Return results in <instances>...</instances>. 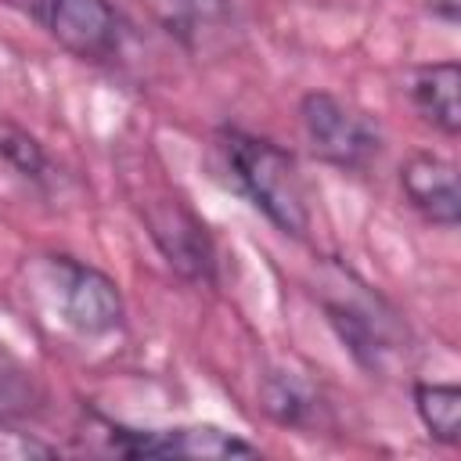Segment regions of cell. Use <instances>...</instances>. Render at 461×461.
<instances>
[{
    "mask_svg": "<svg viewBox=\"0 0 461 461\" xmlns=\"http://www.w3.org/2000/svg\"><path fill=\"white\" fill-rule=\"evenodd\" d=\"M414 411L425 432L447 447L461 439V389L454 382H414Z\"/></svg>",
    "mask_w": 461,
    "mask_h": 461,
    "instance_id": "obj_12",
    "label": "cell"
},
{
    "mask_svg": "<svg viewBox=\"0 0 461 461\" xmlns=\"http://www.w3.org/2000/svg\"><path fill=\"white\" fill-rule=\"evenodd\" d=\"M457 90H461V68H457V61L418 65L411 72V83H407V94H411V104L418 108V115L425 122H432L447 137H457V130H461Z\"/></svg>",
    "mask_w": 461,
    "mask_h": 461,
    "instance_id": "obj_10",
    "label": "cell"
},
{
    "mask_svg": "<svg viewBox=\"0 0 461 461\" xmlns=\"http://www.w3.org/2000/svg\"><path fill=\"white\" fill-rule=\"evenodd\" d=\"M40 403L32 371L0 342V418H22Z\"/></svg>",
    "mask_w": 461,
    "mask_h": 461,
    "instance_id": "obj_14",
    "label": "cell"
},
{
    "mask_svg": "<svg viewBox=\"0 0 461 461\" xmlns=\"http://www.w3.org/2000/svg\"><path fill=\"white\" fill-rule=\"evenodd\" d=\"M418 7H425L429 14H436V18H443V22H457V14H461V0H414Z\"/></svg>",
    "mask_w": 461,
    "mask_h": 461,
    "instance_id": "obj_16",
    "label": "cell"
},
{
    "mask_svg": "<svg viewBox=\"0 0 461 461\" xmlns=\"http://www.w3.org/2000/svg\"><path fill=\"white\" fill-rule=\"evenodd\" d=\"M25 11L83 61H108L122 47V22L108 0H25Z\"/></svg>",
    "mask_w": 461,
    "mask_h": 461,
    "instance_id": "obj_5",
    "label": "cell"
},
{
    "mask_svg": "<svg viewBox=\"0 0 461 461\" xmlns=\"http://www.w3.org/2000/svg\"><path fill=\"white\" fill-rule=\"evenodd\" d=\"M299 126L310 151L342 173H364L382 151V130L375 119L328 90H310L299 101Z\"/></svg>",
    "mask_w": 461,
    "mask_h": 461,
    "instance_id": "obj_2",
    "label": "cell"
},
{
    "mask_svg": "<svg viewBox=\"0 0 461 461\" xmlns=\"http://www.w3.org/2000/svg\"><path fill=\"white\" fill-rule=\"evenodd\" d=\"M40 270L65 328L79 335H112L115 328H122L126 303L119 285L104 270L72 256H47Z\"/></svg>",
    "mask_w": 461,
    "mask_h": 461,
    "instance_id": "obj_3",
    "label": "cell"
},
{
    "mask_svg": "<svg viewBox=\"0 0 461 461\" xmlns=\"http://www.w3.org/2000/svg\"><path fill=\"white\" fill-rule=\"evenodd\" d=\"M400 187L407 202L432 223L439 227H457L461 216V194H457V169L454 162L432 155V151H414L400 166Z\"/></svg>",
    "mask_w": 461,
    "mask_h": 461,
    "instance_id": "obj_9",
    "label": "cell"
},
{
    "mask_svg": "<svg viewBox=\"0 0 461 461\" xmlns=\"http://www.w3.org/2000/svg\"><path fill=\"white\" fill-rule=\"evenodd\" d=\"M263 411L288 429H313L321 421V396L292 371H270L259 385Z\"/></svg>",
    "mask_w": 461,
    "mask_h": 461,
    "instance_id": "obj_11",
    "label": "cell"
},
{
    "mask_svg": "<svg viewBox=\"0 0 461 461\" xmlns=\"http://www.w3.org/2000/svg\"><path fill=\"white\" fill-rule=\"evenodd\" d=\"M104 454L119 457H256L259 450L216 425H173V429H130L90 414Z\"/></svg>",
    "mask_w": 461,
    "mask_h": 461,
    "instance_id": "obj_4",
    "label": "cell"
},
{
    "mask_svg": "<svg viewBox=\"0 0 461 461\" xmlns=\"http://www.w3.org/2000/svg\"><path fill=\"white\" fill-rule=\"evenodd\" d=\"M324 313L335 335L367 371L389 367V360L396 357V335H393V321L378 310V303H371L367 295L324 299Z\"/></svg>",
    "mask_w": 461,
    "mask_h": 461,
    "instance_id": "obj_8",
    "label": "cell"
},
{
    "mask_svg": "<svg viewBox=\"0 0 461 461\" xmlns=\"http://www.w3.org/2000/svg\"><path fill=\"white\" fill-rule=\"evenodd\" d=\"M148 234L166 256V263L187 277V281H212L216 274V252L205 223L176 198H158L144 212Z\"/></svg>",
    "mask_w": 461,
    "mask_h": 461,
    "instance_id": "obj_6",
    "label": "cell"
},
{
    "mask_svg": "<svg viewBox=\"0 0 461 461\" xmlns=\"http://www.w3.org/2000/svg\"><path fill=\"white\" fill-rule=\"evenodd\" d=\"M223 162L238 184V191L281 230L292 238H306L310 230V194L295 158L256 133L220 130Z\"/></svg>",
    "mask_w": 461,
    "mask_h": 461,
    "instance_id": "obj_1",
    "label": "cell"
},
{
    "mask_svg": "<svg viewBox=\"0 0 461 461\" xmlns=\"http://www.w3.org/2000/svg\"><path fill=\"white\" fill-rule=\"evenodd\" d=\"M58 450L43 439H36L32 432H22L18 425H11V418H0V461H40V457H54Z\"/></svg>",
    "mask_w": 461,
    "mask_h": 461,
    "instance_id": "obj_15",
    "label": "cell"
},
{
    "mask_svg": "<svg viewBox=\"0 0 461 461\" xmlns=\"http://www.w3.org/2000/svg\"><path fill=\"white\" fill-rule=\"evenodd\" d=\"M0 162L7 169H14V176H22L32 187H47L54 180V166L43 151V144L18 122L0 119Z\"/></svg>",
    "mask_w": 461,
    "mask_h": 461,
    "instance_id": "obj_13",
    "label": "cell"
},
{
    "mask_svg": "<svg viewBox=\"0 0 461 461\" xmlns=\"http://www.w3.org/2000/svg\"><path fill=\"white\" fill-rule=\"evenodd\" d=\"M140 7L191 54H212L241 29L234 0H140Z\"/></svg>",
    "mask_w": 461,
    "mask_h": 461,
    "instance_id": "obj_7",
    "label": "cell"
}]
</instances>
